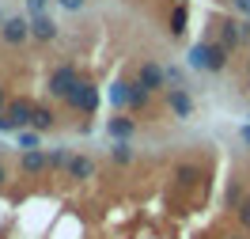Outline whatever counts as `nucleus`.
<instances>
[{
	"mask_svg": "<svg viewBox=\"0 0 250 239\" xmlns=\"http://www.w3.org/2000/svg\"><path fill=\"white\" fill-rule=\"evenodd\" d=\"M186 65L193 68V72H224L228 65H231V53L220 46V42H212V38H205V42H197V46H189V57Z\"/></svg>",
	"mask_w": 250,
	"mask_h": 239,
	"instance_id": "1",
	"label": "nucleus"
},
{
	"mask_svg": "<svg viewBox=\"0 0 250 239\" xmlns=\"http://www.w3.org/2000/svg\"><path fill=\"white\" fill-rule=\"evenodd\" d=\"M80 68L72 61H61L53 72H49V84H46V91H49V99H57V103H64V99L72 95V87L80 84Z\"/></svg>",
	"mask_w": 250,
	"mask_h": 239,
	"instance_id": "2",
	"label": "nucleus"
},
{
	"mask_svg": "<svg viewBox=\"0 0 250 239\" xmlns=\"http://www.w3.org/2000/svg\"><path fill=\"white\" fill-rule=\"evenodd\" d=\"M99 103H103V95H99V87H95L91 80H80L76 87H72V95L64 99V107H68V110L87 114V118H91V114L99 110Z\"/></svg>",
	"mask_w": 250,
	"mask_h": 239,
	"instance_id": "3",
	"label": "nucleus"
},
{
	"mask_svg": "<svg viewBox=\"0 0 250 239\" xmlns=\"http://www.w3.org/2000/svg\"><path fill=\"white\" fill-rule=\"evenodd\" d=\"M133 80L141 84L144 91H152V95H156V91H167V68H163L156 57H144V61L137 65V76Z\"/></svg>",
	"mask_w": 250,
	"mask_h": 239,
	"instance_id": "4",
	"label": "nucleus"
},
{
	"mask_svg": "<svg viewBox=\"0 0 250 239\" xmlns=\"http://www.w3.org/2000/svg\"><path fill=\"white\" fill-rule=\"evenodd\" d=\"M0 42L12 46V49L27 46V42H31V19H27V16H8V19H4V27H0Z\"/></svg>",
	"mask_w": 250,
	"mask_h": 239,
	"instance_id": "5",
	"label": "nucleus"
},
{
	"mask_svg": "<svg viewBox=\"0 0 250 239\" xmlns=\"http://www.w3.org/2000/svg\"><path fill=\"white\" fill-rule=\"evenodd\" d=\"M163 103H167V110L178 118V122H189L193 118V95H189V87H167V95H163Z\"/></svg>",
	"mask_w": 250,
	"mask_h": 239,
	"instance_id": "6",
	"label": "nucleus"
},
{
	"mask_svg": "<svg viewBox=\"0 0 250 239\" xmlns=\"http://www.w3.org/2000/svg\"><path fill=\"white\" fill-rule=\"evenodd\" d=\"M4 114H8V122H12V129H31V114H34V99L19 95V99H8V107H4Z\"/></svg>",
	"mask_w": 250,
	"mask_h": 239,
	"instance_id": "7",
	"label": "nucleus"
},
{
	"mask_svg": "<svg viewBox=\"0 0 250 239\" xmlns=\"http://www.w3.org/2000/svg\"><path fill=\"white\" fill-rule=\"evenodd\" d=\"M19 175H23V178H42V175H49L46 152H42V148H34V152H19Z\"/></svg>",
	"mask_w": 250,
	"mask_h": 239,
	"instance_id": "8",
	"label": "nucleus"
},
{
	"mask_svg": "<svg viewBox=\"0 0 250 239\" xmlns=\"http://www.w3.org/2000/svg\"><path fill=\"white\" fill-rule=\"evenodd\" d=\"M212 42H220V46L235 57V53L243 49V42H239V16H235V19H220V23H216V38H212Z\"/></svg>",
	"mask_w": 250,
	"mask_h": 239,
	"instance_id": "9",
	"label": "nucleus"
},
{
	"mask_svg": "<svg viewBox=\"0 0 250 239\" xmlns=\"http://www.w3.org/2000/svg\"><path fill=\"white\" fill-rule=\"evenodd\" d=\"M201 178H205V167L197 163V159H178V163H174V182H178L182 190L197 186Z\"/></svg>",
	"mask_w": 250,
	"mask_h": 239,
	"instance_id": "10",
	"label": "nucleus"
},
{
	"mask_svg": "<svg viewBox=\"0 0 250 239\" xmlns=\"http://www.w3.org/2000/svg\"><path fill=\"white\" fill-rule=\"evenodd\" d=\"M64 175L72 178V182H87V178H95V159L87 156V152H72L68 167H64Z\"/></svg>",
	"mask_w": 250,
	"mask_h": 239,
	"instance_id": "11",
	"label": "nucleus"
},
{
	"mask_svg": "<svg viewBox=\"0 0 250 239\" xmlns=\"http://www.w3.org/2000/svg\"><path fill=\"white\" fill-rule=\"evenodd\" d=\"M110 107H114V114H125L129 110V99H133V80H114V84H110Z\"/></svg>",
	"mask_w": 250,
	"mask_h": 239,
	"instance_id": "12",
	"label": "nucleus"
},
{
	"mask_svg": "<svg viewBox=\"0 0 250 239\" xmlns=\"http://www.w3.org/2000/svg\"><path fill=\"white\" fill-rule=\"evenodd\" d=\"M57 34H61V27H57L53 16H34L31 19V38L34 42H57Z\"/></svg>",
	"mask_w": 250,
	"mask_h": 239,
	"instance_id": "13",
	"label": "nucleus"
},
{
	"mask_svg": "<svg viewBox=\"0 0 250 239\" xmlns=\"http://www.w3.org/2000/svg\"><path fill=\"white\" fill-rule=\"evenodd\" d=\"M167 31H171V38H182V34L189 31V4H174V8H171Z\"/></svg>",
	"mask_w": 250,
	"mask_h": 239,
	"instance_id": "14",
	"label": "nucleus"
},
{
	"mask_svg": "<svg viewBox=\"0 0 250 239\" xmlns=\"http://www.w3.org/2000/svg\"><path fill=\"white\" fill-rule=\"evenodd\" d=\"M106 133L114 137V141H129V137L137 133V122H133V118H125V114H114V118L106 122Z\"/></svg>",
	"mask_w": 250,
	"mask_h": 239,
	"instance_id": "15",
	"label": "nucleus"
},
{
	"mask_svg": "<svg viewBox=\"0 0 250 239\" xmlns=\"http://www.w3.org/2000/svg\"><path fill=\"white\" fill-rule=\"evenodd\" d=\"M57 126V114H53V107L49 103H34V114H31V129H38V133H46V129Z\"/></svg>",
	"mask_w": 250,
	"mask_h": 239,
	"instance_id": "16",
	"label": "nucleus"
},
{
	"mask_svg": "<svg viewBox=\"0 0 250 239\" xmlns=\"http://www.w3.org/2000/svg\"><path fill=\"white\" fill-rule=\"evenodd\" d=\"M68 159H72V148H68V144H57V148H49V152H46L49 171H64V167H68Z\"/></svg>",
	"mask_w": 250,
	"mask_h": 239,
	"instance_id": "17",
	"label": "nucleus"
},
{
	"mask_svg": "<svg viewBox=\"0 0 250 239\" xmlns=\"http://www.w3.org/2000/svg\"><path fill=\"white\" fill-rule=\"evenodd\" d=\"M19 152H34V148H42V133L38 129H19Z\"/></svg>",
	"mask_w": 250,
	"mask_h": 239,
	"instance_id": "18",
	"label": "nucleus"
},
{
	"mask_svg": "<svg viewBox=\"0 0 250 239\" xmlns=\"http://www.w3.org/2000/svg\"><path fill=\"white\" fill-rule=\"evenodd\" d=\"M110 159H114L118 167H129V163H133V148H129V141H114V148H110Z\"/></svg>",
	"mask_w": 250,
	"mask_h": 239,
	"instance_id": "19",
	"label": "nucleus"
},
{
	"mask_svg": "<svg viewBox=\"0 0 250 239\" xmlns=\"http://www.w3.org/2000/svg\"><path fill=\"white\" fill-rule=\"evenodd\" d=\"M235 220H239V232H247V236H250V194L235 201Z\"/></svg>",
	"mask_w": 250,
	"mask_h": 239,
	"instance_id": "20",
	"label": "nucleus"
},
{
	"mask_svg": "<svg viewBox=\"0 0 250 239\" xmlns=\"http://www.w3.org/2000/svg\"><path fill=\"white\" fill-rule=\"evenodd\" d=\"M148 99H152V91H144L141 84L133 80V99H129V110H144V107H148Z\"/></svg>",
	"mask_w": 250,
	"mask_h": 239,
	"instance_id": "21",
	"label": "nucleus"
},
{
	"mask_svg": "<svg viewBox=\"0 0 250 239\" xmlns=\"http://www.w3.org/2000/svg\"><path fill=\"white\" fill-rule=\"evenodd\" d=\"M167 68V87H186V72L178 65H163Z\"/></svg>",
	"mask_w": 250,
	"mask_h": 239,
	"instance_id": "22",
	"label": "nucleus"
},
{
	"mask_svg": "<svg viewBox=\"0 0 250 239\" xmlns=\"http://www.w3.org/2000/svg\"><path fill=\"white\" fill-rule=\"evenodd\" d=\"M34 16H49V0H27V19Z\"/></svg>",
	"mask_w": 250,
	"mask_h": 239,
	"instance_id": "23",
	"label": "nucleus"
},
{
	"mask_svg": "<svg viewBox=\"0 0 250 239\" xmlns=\"http://www.w3.org/2000/svg\"><path fill=\"white\" fill-rule=\"evenodd\" d=\"M239 42L250 46V16H239Z\"/></svg>",
	"mask_w": 250,
	"mask_h": 239,
	"instance_id": "24",
	"label": "nucleus"
},
{
	"mask_svg": "<svg viewBox=\"0 0 250 239\" xmlns=\"http://www.w3.org/2000/svg\"><path fill=\"white\" fill-rule=\"evenodd\" d=\"M57 4H61L64 12H80V8H83V4H87V0H57Z\"/></svg>",
	"mask_w": 250,
	"mask_h": 239,
	"instance_id": "25",
	"label": "nucleus"
},
{
	"mask_svg": "<svg viewBox=\"0 0 250 239\" xmlns=\"http://www.w3.org/2000/svg\"><path fill=\"white\" fill-rule=\"evenodd\" d=\"M8 182H12V171H8V163L0 159V186H8Z\"/></svg>",
	"mask_w": 250,
	"mask_h": 239,
	"instance_id": "26",
	"label": "nucleus"
},
{
	"mask_svg": "<svg viewBox=\"0 0 250 239\" xmlns=\"http://www.w3.org/2000/svg\"><path fill=\"white\" fill-rule=\"evenodd\" d=\"M0 133H16V129H12V122H8V114L0 110Z\"/></svg>",
	"mask_w": 250,
	"mask_h": 239,
	"instance_id": "27",
	"label": "nucleus"
},
{
	"mask_svg": "<svg viewBox=\"0 0 250 239\" xmlns=\"http://www.w3.org/2000/svg\"><path fill=\"white\" fill-rule=\"evenodd\" d=\"M239 141L250 144V122H247V126H239Z\"/></svg>",
	"mask_w": 250,
	"mask_h": 239,
	"instance_id": "28",
	"label": "nucleus"
},
{
	"mask_svg": "<svg viewBox=\"0 0 250 239\" xmlns=\"http://www.w3.org/2000/svg\"><path fill=\"white\" fill-rule=\"evenodd\" d=\"M235 8H239L243 16H250V0H235Z\"/></svg>",
	"mask_w": 250,
	"mask_h": 239,
	"instance_id": "29",
	"label": "nucleus"
},
{
	"mask_svg": "<svg viewBox=\"0 0 250 239\" xmlns=\"http://www.w3.org/2000/svg\"><path fill=\"white\" fill-rule=\"evenodd\" d=\"M8 107V95H4V84H0V110Z\"/></svg>",
	"mask_w": 250,
	"mask_h": 239,
	"instance_id": "30",
	"label": "nucleus"
},
{
	"mask_svg": "<svg viewBox=\"0 0 250 239\" xmlns=\"http://www.w3.org/2000/svg\"><path fill=\"white\" fill-rule=\"evenodd\" d=\"M228 239H250V236H247V232H235V236H228Z\"/></svg>",
	"mask_w": 250,
	"mask_h": 239,
	"instance_id": "31",
	"label": "nucleus"
},
{
	"mask_svg": "<svg viewBox=\"0 0 250 239\" xmlns=\"http://www.w3.org/2000/svg\"><path fill=\"white\" fill-rule=\"evenodd\" d=\"M247 84H250V53H247Z\"/></svg>",
	"mask_w": 250,
	"mask_h": 239,
	"instance_id": "32",
	"label": "nucleus"
},
{
	"mask_svg": "<svg viewBox=\"0 0 250 239\" xmlns=\"http://www.w3.org/2000/svg\"><path fill=\"white\" fill-rule=\"evenodd\" d=\"M4 19H8V12H4V8H0V27H4Z\"/></svg>",
	"mask_w": 250,
	"mask_h": 239,
	"instance_id": "33",
	"label": "nucleus"
},
{
	"mask_svg": "<svg viewBox=\"0 0 250 239\" xmlns=\"http://www.w3.org/2000/svg\"><path fill=\"white\" fill-rule=\"evenodd\" d=\"M174 4H186V0H174Z\"/></svg>",
	"mask_w": 250,
	"mask_h": 239,
	"instance_id": "34",
	"label": "nucleus"
}]
</instances>
